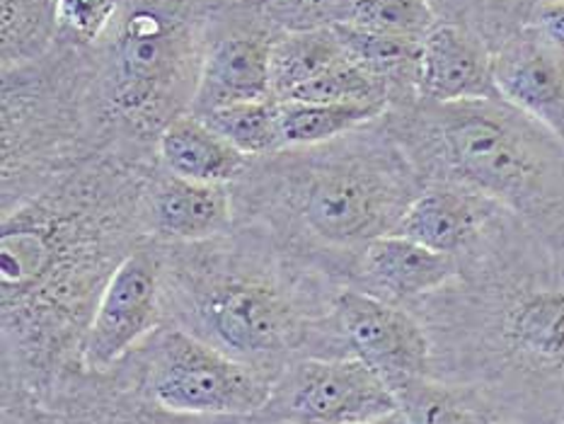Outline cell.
<instances>
[{
  "label": "cell",
  "instance_id": "obj_26",
  "mask_svg": "<svg viewBox=\"0 0 564 424\" xmlns=\"http://www.w3.org/2000/svg\"><path fill=\"white\" fill-rule=\"evenodd\" d=\"M119 8L121 0H56L58 40L78 48L97 46L112 28Z\"/></svg>",
  "mask_w": 564,
  "mask_h": 424
},
{
  "label": "cell",
  "instance_id": "obj_9",
  "mask_svg": "<svg viewBox=\"0 0 564 424\" xmlns=\"http://www.w3.org/2000/svg\"><path fill=\"white\" fill-rule=\"evenodd\" d=\"M163 320V291L158 262L149 252L121 260L90 318L80 347V369L105 376L141 347Z\"/></svg>",
  "mask_w": 564,
  "mask_h": 424
},
{
  "label": "cell",
  "instance_id": "obj_30",
  "mask_svg": "<svg viewBox=\"0 0 564 424\" xmlns=\"http://www.w3.org/2000/svg\"><path fill=\"white\" fill-rule=\"evenodd\" d=\"M495 424H521V422H507V420H505V422H495Z\"/></svg>",
  "mask_w": 564,
  "mask_h": 424
},
{
  "label": "cell",
  "instance_id": "obj_15",
  "mask_svg": "<svg viewBox=\"0 0 564 424\" xmlns=\"http://www.w3.org/2000/svg\"><path fill=\"white\" fill-rule=\"evenodd\" d=\"M458 274V258L398 233H386L366 242L359 262L361 291L402 308L416 306L426 296L456 282Z\"/></svg>",
  "mask_w": 564,
  "mask_h": 424
},
{
  "label": "cell",
  "instance_id": "obj_11",
  "mask_svg": "<svg viewBox=\"0 0 564 424\" xmlns=\"http://www.w3.org/2000/svg\"><path fill=\"white\" fill-rule=\"evenodd\" d=\"M509 211L485 194L453 182H429L402 214L392 233L465 260Z\"/></svg>",
  "mask_w": 564,
  "mask_h": 424
},
{
  "label": "cell",
  "instance_id": "obj_18",
  "mask_svg": "<svg viewBox=\"0 0 564 424\" xmlns=\"http://www.w3.org/2000/svg\"><path fill=\"white\" fill-rule=\"evenodd\" d=\"M329 28L335 30L354 64H359L388 85L392 107L420 100V61L424 40L373 34L347 28V24H329Z\"/></svg>",
  "mask_w": 564,
  "mask_h": 424
},
{
  "label": "cell",
  "instance_id": "obj_20",
  "mask_svg": "<svg viewBox=\"0 0 564 424\" xmlns=\"http://www.w3.org/2000/svg\"><path fill=\"white\" fill-rule=\"evenodd\" d=\"M404 424H495L505 422L480 388L434 376L404 383L395 393Z\"/></svg>",
  "mask_w": 564,
  "mask_h": 424
},
{
  "label": "cell",
  "instance_id": "obj_1",
  "mask_svg": "<svg viewBox=\"0 0 564 424\" xmlns=\"http://www.w3.org/2000/svg\"><path fill=\"white\" fill-rule=\"evenodd\" d=\"M432 376L475 385L501 420L564 424V250L509 214L460 274L410 308Z\"/></svg>",
  "mask_w": 564,
  "mask_h": 424
},
{
  "label": "cell",
  "instance_id": "obj_19",
  "mask_svg": "<svg viewBox=\"0 0 564 424\" xmlns=\"http://www.w3.org/2000/svg\"><path fill=\"white\" fill-rule=\"evenodd\" d=\"M345 58H349L345 46L329 24L308 30H281L274 40L272 66H269L272 100L286 102L303 85L321 78Z\"/></svg>",
  "mask_w": 564,
  "mask_h": 424
},
{
  "label": "cell",
  "instance_id": "obj_28",
  "mask_svg": "<svg viewBox=\"0 0 564 424\" xmlns=\"http://www.w3.org/2000/svg\"><path fill=\"white\" fill-rule=\"evenodd\" d=\"M531 24L543 40L564 58V0H550L533 8Z\"/></svg>",
  "mask_w": 564,
  "mask_h": 424
},
{
  "label": "cell",
  "instance_id": "obj_12",
  "mask_svg": "<svg viewBox=\"0 0 564 424\" xmlns=\"http://www.w3.org/2000/svg\"><path fill=\"white\" fill-rule=\"evenodd\" d=\"M501 100L564 143V58L529 22L495 48Z\"/></svg>",
  "mask_w": 564,
  "mask_h": 424
},
{
  "label": "cell",
  "instance_id": "obj_17",
  "mask_svg": "<svg viewBox=\"0 0 564 424\" xmlns=\"http://www.w3.org/2000/svg\"><path fill=\"white\" fill-rule=\"evenodd\" d=\"M153 218L158 230L170 238H212L230 226V194L226 185H204L173 175L155 192Z\"/></svg>",
  "mask_w": 564,
  "mask_h": 424
},
{
  "label": "cell",
  "instance_id": "obj_14",
  "mask_svg": "<svg viewBox=\"0 0 564 424\" xmlns=\"http://www.w3.org/2000/svg\"><path fill=\"white\" fill-rule=\"evenodd\" d=\"M420 100L438 105L501 100L495 80V52L482 36L453 22H438L424 36Z\"/></svg>",
  "mask_w": 564,
  "mask_h": 424
},
{
  "label": "cell",
  "instance_id": "obj_13",
  "mask_svg": "<svg viewBox=\"0 0 564 424\" xmlns=\"http://www.w3.org/2000/svg\"><path fill=\"white\" fill-rule=\"evenodd\" d=\"M42 424H281L267 415L182 417L133 395L112 376L76 371L58 383L42 407Z\"/></svg>",
  "mask_w": 564,
  "mask_h": 424
},
{
  "label": "cell",
  "instance_id": "obj_5",
  "mask_svg": "<svg viewBox=\"0 0 564 424\" xmlns=\"http://www.w3.org/2000/svg\"><path fill=\"white\" fill-rule=\"evenodd\" d=\"M107 376L153 407L182 417L260 415L276 383V376L232 359L182 327H158Z\"/></svg>",
  "mask_w": 564,
  "mask_h": 424
},
{
  "label": "cell",
  "instance_id": "obj_29",
  "mask_svg": "<svg viewBox=\"0 0 564 424\" xmlns=\"http://www.w3.org/2000/svg\"><path fill=\"white\" fill-rule=\"evenodd\" d=\"M359 424H404L400 410H392L388 412V415H380V417H373V420H366V422H359Z\"/></svg>",
  "mask_w": 564,
  "mask_h": 424
},
{
  "label": "cell",
  "instance_id": "obj_22",
  "mask_svg": "<svg viewBox=\"0 0 564 424\" xmlns=\"http://www.w3.org/2000/svg\"><path fill=\"white\" fill-rule=\"evenodd\" d=\"M327 24L422 42L438 15L429 0H335Z\"/></svg>",
  "mask_w": 564,
  "mask_h": 424
},
{
  "label": "cell",
  "instance_id": "obj_10",
  "mask_svg": "<svg viewBox=\"0 0 564 424\" xmlns=\"http://www.w3.org/2000/svg\"><path fill=\"white\" fill-rule=\"evenodd\" d=\"M254 20L260 18L224 28L218 34H212L208 28L202 78L189 115L204 117L212 109L232 102L272 100L269 66L281 28L272 15L262 24Z\"/></svg>",
  "mask_w": 564,
  "mask_h": 424
},
{
  "label": "cell",
  "instance_id": "obj_24",
  "mask_svg": "<svg viewBox=\"0 0 564 424\" xmlns=\"http://www.w3.org/2000/svg\"><path fill=\"white\" fill-rule=\"evenodd\" d=\"M199 119L242 155H267L284 149L279 131V107L274 100L232 102L216 107Z\"/></svg>",
  "mask_w": 564,
  "mask_h": 424
},
{
  "label": "cell",
  "instance_id": "obj_2",
  "mask_svg": "<svg viewBox=\"0 0 564 424\" xmlns=\"http://www.w3.org/2000/svg\"><path fill=\"white\" fill-rule=\"evenodd\" d=\"M424 185L485 194L564 250V143L505 100H414L383 117Z\"/></svg>",
  "mask_w": 564,
  "mask_h": 424
},
{
  "label": "cell",
  "instance_id": "obj_8",
  "mask_svg": "<svg viewBox=\"0 0 564 424\" xmlns=\"http://www.w3.org/2000/svg\"><path fill=\"white\" fill-rule=\"evenodd\" d=\"M333 320L345 355L371 367L392 395L404 383L432 376V343L410 308L347 289L333 303Z\"/></svg>",
  "mask_w": 564,
  "mask_h": 424
},
{
  "label": "cell",
  "instance_id": "obj_7",
  "mask_svg": "<svg viewBox=\"0 0 564 424\" xmlns=\"http://www.w3.org/2000/svg\"><path fill=\"white\" fill-rule=\"evenodd\" d=\"M398 410L380 376L357 357H305L279 373L262 415L281 424H359Z\"/></svg>",
  "mask_w": 564,
  "mask_h": 424
},
{
  "label": "cell",
  "instance_id": "obj_3",
  "mask_svg": "<svg viewBox=\"0 0 564 424\" xmlns=\"http://www.w3.org/2000/svg\"><path fill=\"white\" fill-rule=\"evenodd\" d=\"M208 28L206 0H121L93 78L107 115L158 137L170 121L189 115Z\"/></svg>",
  "mask_w": 564,
  "mask_h": 424
},
{
  "label": "cell",
  "instance_id": "obj_6",
  "mask_svg": "<svg viewBox=\"0 0 564 424\" xmlns=\"http://www.w3.org/2000/svg\"><path fill=\"white\" fill-rule=\"evenodd\" d=\"M424 189V180L380 119L349 161H335L305 182L301 216L315 236L335 246H359L395 230Z\"/></svg>",
  "mask_w": 564,
  "mask_h": 424
},
{
  "label": "cell",
  "instance_id": "obj_4",
  "mask_svg": "<svg viewBox=\"0 0 564 424\" xmlns=\"http://www.w3.org/2000/svg\"><path fill=\"white\" fill-rule=\"evenodd\" d=\"M182 330L279 379L289 363L347 357L333 311L317 313L293 291L262 276H218L182 291L175 301Z\"/></svg>",
  "mask_w": 564,
  "mask_h": 424
},
{
  "label": "cell",
  "instance_id": "obj_25",
  "mask_svg": "<svg viewBox=\"0 0 564 424\" xmlns=\"http://www.w3.org/2000/svg\"><path fill=\"white\" fill-rule=\"evenodd\" d=\"M438 22H453L468 28L489 44L499 48L511 34L531 22L535 0H429Z\"/></svg>",
  "mask_w": 564,
  "mask_h": 424
},
{
  "label": "cell",
  "instance_id": "obj_16",
  "mask_svg": "<svg viewBox=\"0 0 564 424\" xmlns=\"http://www.w3.org/2000/svg\"><path fill=\"white\" fill-rule=\"evenodd\" d=\"M158 153L170 175L204 185H226L240 173L248 157L194 115L170 121L158 137Z\"/></svg>",
  "mask_w": 564,
  "mask_h": 424
},
{
  "label": "cell",
  "instance_id": "obj_23",
  "mask_svg": "<svg viewBox=\"0 0 564 424\" xmlns=\"http://www.w3.org/2000/svg\"><path fill=\"white\" fill-rule=\"evenodd\" d=\"M3 70L36 64L48 56L58 32L56 0H3Z\"/></svg>",
  "mask_w": 564,
  "mask_h": 424
},
{
  "label": "cell",
  "instance_id": "obj_21",
  "mask_svg": "<svg viewBox=\"0 0 564 424\" xmlns=\"http://www.w3.org/2000/svg\"><path fill=\"white\" fill-rule=\"evenodd\" d=\"M284 149L333 143L388 115L386 107L347 102H276Z\"/></svg>",
  "mask_w": 564,
  "mask_h": 424
},
{
  "label": "cell",
  "instance_id": "obj_27",
  "mask_svg": "<svg viewBox=\"0 0 564 424\" xmlns=\"http://www.w3.org/2000/svg\"><path fill=\"white\" fill-rule=\"evenodd\" d=\"M335 0H272L267 8L281 30L323 28L329 20Z\"/></svg>",
  "mask_w": 564,
  "mask_h": 424
},
{
  "label": "cell",
  "instance_id": "obj_31",
  "mask_svg": "<svg viewBox=\"0 0 564 424\" xmlns=\"http://www.w3.org/2000/svg\"><path fill=\"white\" fill-rule=\"evenodd\" d=\"M538 3H550V0H535V6H538Z\"/></svg>",
  "mask_w": 564,
  "mask_h": 424
}]
</instances>
